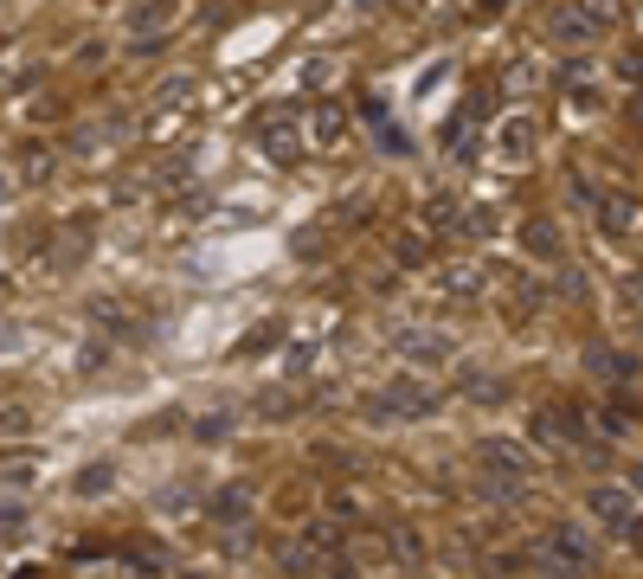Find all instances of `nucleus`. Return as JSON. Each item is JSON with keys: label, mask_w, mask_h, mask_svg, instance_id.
Returning <instances> with one entry per match:
<instances>
[{"label": "nucleus", "mask_w": 643, "mask_h": 579, "mask_svg": "<svg viewBox=\"0 0 643 579\" xmlns=\"http://www.w3.org/2000/svg\"><path fill=\"white\" fill-rule=\"evenodd\" d=\"M373 412H386V419H431L437 412V393L419 386V373H399V380H386V393L373 399Z\"/></svg>", "instance_id": "3"}, {"label": "nucleus", "mask_w": 643, "mask_h": 579, "mask_svg": "<svg viewBox=\"0 0 643 579\" xmlns=\"http://www.w3.org/2000/svg\"><path fill=\"white\" fill-rule=\"evenodd\" d=\"M264 155H277V161H296V155H302V136H296V123H264Z\"/></svg>", "instance_id": "11"}, {"label": "nucleus", "mask_w": 643, "mask_h": 579, "mask_svg": "<svg viewBox=\"0 0 643 579\" xmlns=\"http://www.w3.org/2000/svg\"><path fill=\"white\" fill-rule=\"evenodd\" d=\"M585 515L625 534V521H631L638 508H631V490H625V483H592V490H585Z\"/></svg>", "instance_id": "5"}, {"label": "nucleus", "mask_w": 643, "mask_h": 579, "mask_svg": "<svg viewBox=\"0 0 643 579\" xmlns=\"http://www.w3.org/2000/svg\"><path fill=\"white\" fill-rule=\"evenodd\" d=\"M110 483H116V470H110V464H90V470L77 477V496H103Z\"/></svg>", "instance_id": "16"}, {"label": "nucleus", "mask_w": 643, "mask_h": 579, "mask_svg": "<svg viewBox=\"0 0 643 579\" xmlns=\"http://www.w3.org/2000/svg\"><path fill=\"white\" fill-rule=\"evenodd\" d=\"M585 367H592V373H598V380H611V386H618V380H631V355H618V348H585Z\"/></svg>", "instance_id": "9"}, {"label": "nucleus", "mask_w": 643, "mask_h": 579, "mask_svg": "<svg viewBox=\"0 0 643 579\" xmlns=\"http://www.w3.org/2000/svg\"><path fill=\"white\" fill-rule=\"evenodd\" d=\"M625 77H638L643 84V59H625Z\"/></svg>", "instance_id": "22"}, {"label": "nucleus", "mask_w": 643, "mask_h": 579, "mask_svg": "<svg viewBox=\"0 0 643 579\" xmlns=\"http://www.w3.org/2000/svg\"><path fill=\"white\" fill-rule=\"evenodd\" d=\"M477 264H450V271H437V296H450V303H470L477 296Z\"/></svg>", "instance_id": "8"}, {"label": "nucleus", "mask_w": 643, "mask_h": 579, "mask_svg": "<svg viewBox=\"0 0 643 579\" xmlns=\"http://www.w3.org/2000/svg\"><path fill=\"white\" fill-rule=\"evenodd\" d=\"M625 490H631V496H643V464H631V477H625Z\"/></svg>", "instance_id": "21"}, {"label": "nucleus", "mask_w": 643, "mask_h": 579, "mask_svg": "<svg viewBox=\"0 0 643 579\" xmlns=\"http://www.w3.org/2000/svg\"><path fill=\"white\" fill-rule=\"evenodd\" d=\"M631 116H638V123H643V90H638V97H631Z\"/></svg>", "instance_id": "23"}, {"label": "nucleus", "mask_w": 643, "mask_h": 579, "mask_svg": "<svg viewBox=\"0 0 643 579\" xmlns=\"http://www.w3.org/2000/svg\"><path fill=\"white\" fill-rule=\"evenodd\" d=\"M425 225L431 232H457V225H463V219H457V200H450V194H431L425 200Z\"/></svg>", "instance_id": "14"}, {"label": "nucleus", "mask_w": 643, "mask_h": 579, "mask_svg": "<svg viewBox=\"0 0 643 579\" xmlns=\"http://www.w3.org/2000/svg\"><path fill=\"white\" fill-rule=\"evenodd\" d=\"M592 534L579 528V521H554L534 547H528V560H534V574L541 579H585L592 574Z\"/></svg>", "instance_id": "1"}, {"label": "nucleus", "mask_w": 643, "mask_h": 579, "mask_svg": "<svg viewBox=\"0 0 643 579\" xmlns=\"http://www.w3.org/2000/svg\"><path fill=\"white\" fill-rule=\"evenodd\" d=\"M309 130H316V143L329 148V143H342V130H348V116H342L335 103H316V110H309Z\"/></svg>", "instance_id": "12"}, {"label": "nucleus", "mask_w": 643, "mask_h": 579, "mask_svg": "<svg viewBox=\"0 0 643 579\" xmlns=\"http://www.w3.org/2000/svg\"><path fill=\"white\" fill-rule=\"evenodd\" d=\"M483 464H496L502 483H521V477L534 470V464H528V451H521V444H508V438H490V444H483Z\"/></svg>", "instance_id": "7"}, {"label": "nucleus", "mask_w": 643, "mask_h": 579, "mask_svg": "<svg viewBox=\"0 0 643 579\" xmlns=\"http://www.w3.org/2000/svg\"><path fill=\"white\" fill-rule=\"evenodd\" d=\"M605 26H611V13H560V20H554L560 39H598Z\"/></svg>", "instance_id": "10"}, {"label": "nucleus", "mask_w": 643, "mask_h": 579, "mask_svg": "<svg viewBox=\"0 0 643 579\" xmlns=\"http://www.w3.org/2000/svg\"><path fill=\"white\" fill-rule=\"evenodd\" d=\"M625 541H631V547H643V515H631V521H625Z\"/></svg>", "instance_id": "20"}, {"label": "nucleus", "mask_w": 643, "mask_h": 579, "mask_svg": "<svg viewBox=\"0 0 643 579\" xmlns=\"http://www.w3.org/2000/svg\"><path fill=\"white\" fill-rule=\"evenodd\" d=\"M605 225H611V232H643V207L618 194V200H611V213H605Z\"/></svg>", "instance_id": "15"}, {"label": "nucleus", "mask_w": 643, "mask_h": 579, "mask_svg": "<svg viewBox=\"0 0 643 579\" xmlns=\"http://www.w3.org/2000/svg\"><path fill=\"white\" fill-rule=\"evenodd\" d=\"M386 348H393L406 367H444L450 355H457V342H450L444 329H431V322H399V329L386 335Z\"/></svg>", "instance_id": "2"}, {"label": "nucleus", "mask_w": 643, "mask_h": 579, "mask_svg": "<svg viewBox=\"0 0 643 579\" xmlns=\"http://www.w3.org/2000/svg\"><path fill=\"white\" fill-rule=\"evenodd\" d=\"M534 143H541V116L515 110V116L502 123L496 136H490V155H496V161H508V168H521V161L534 155Z\"/></svg>", "instance_id": "4"}, {"label": "nucleus", "mask_w": 643, "mask_h": 579, "mask_svg": "<svg viewBox=\"0 0 643 579\" xmlns=\"http://www.w3.org/2000/svg\"><path fill=\"white\" fill-rule=\"evenodd\" d=\"M521 245H528L534 258H547V264H560V258H567V238H560V225H554V219H528V225H521Z\"/></svg>", "instance_id": "6"}, {"label": "nucleus", "mask_w": 643, "mask_h": 579, "mask_svg": "<svg viewBox=\"0 0 643 579\" xmlns=\"http://www.w3.org/2000/svg\"><path fill=\"white\" fill-rule=\"evenodd\" d=\"M20 483L33 490V464H20V457H13V464H7V490H20Z\"/></svg>", "instance_id": "19"}, {"label": "nucleus", "mask_w": 643, "mask_h": 579, "mask_svg": "<svg viewBox=\"0 0 643 579\" xmlns=\"http://www.w3.org/2000/svg\"><path fill=\"white\" fill-rule=\"evenodd\" d=\"M213 515L225 521V528H238V521L251 515V490H245V483H238V490H225V496L213 503Z\"/></svg>", "instance_id": "13"}, {"label": "nucleus", "mask_w": 643, "mask_h": 579, "mask_svg": "<svg viewBox=\"0 0 643 579\" xmlns=\"http://www.w3.org/2000/svg\"><path fill=\"white\" fill-rule=\"evenodd\" d=\"M129 26H136V33H154V26H168V7H129Z\"/></svg>", "instance_id": "17"}, {"label": "nucleus", "mask_w": 643, "mask_h": 579, "mask_svg": "<svg viewBox=\"0 0 643 579\" xmlns=\"http://www.w3.org/2000/svg\"><path fill=\"white\" fill-rule=\"evenodd\" d=\"M20 174L39 187V181H46V155H39V148H26V155H20Z\"/></svg>", "instance_id": "18"}]
</instances>
